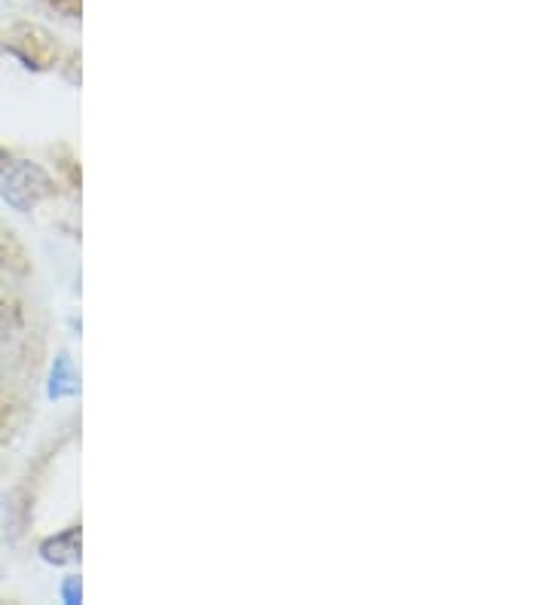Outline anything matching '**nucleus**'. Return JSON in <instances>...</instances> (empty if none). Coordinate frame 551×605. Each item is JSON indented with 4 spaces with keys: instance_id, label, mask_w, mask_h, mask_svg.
<instances>
[{
    "instance_id": "5",
    "label": "nucleus",
    "mask_w": 551,
    "mask_h": 605,
    "mask_svg": "<svg viewBox=\"0 0 551 605\" xmlns=\"http://www.w3.org/2000/svg\"><path fill=\"white\" fill-rule=\"evenodd\" d=\"M7 169V153H3V150H0V171Z\"/></svg>"
},
{
    "instance_id": "3",
    "label": "nucleus",
    "mask_w": 551,
    "mask_h": 605,
    "mask_svg": "<svg viewBox=\"0 0 551 605\" xmlns=\"http://www.w3.org/2000/svg\"><path fill=\"white\" fill-rule=\"evenodd\" d=\"M77 386H73V374L68 367V358H59L56 361V370H52V386H49V395L52 398H65V395H73Z\"/></svg>"
},
{
    "instance_id": "4",
    "label": "nucleus",
    "mask_w": 551,
    "mask_h": 605,
    "mask_svg": "<svg viewBox=\"0 0 551 605\" xmlns=\"http://www.w3.org/2000/svg\"><path fill=\"white\" fill-rule=\"evenodd\" d=\"M65 603H80V584L77 582L65 584Z\"/></svg>"
},
{
    "instance_id": "2",
    "label": "nucleus",
    "mask_w": 551,
    "mask_h": 605,
    "mask_svg": "<svg viewBox=\"0 0 551 605\" xmlns=\"http://www.w3.org/2000/svg\"><path fill=\"white\" fill-rule=\"evenodd\" d=\"M40 554L47 563H56V566H65V563H73L77 554H80V529H68V533L49 538L40 547Z\"/></svg>"
},
{
    "instance_id": "1",
    "label": "nucleus",
    "mask_w": 551,
    "mask_h": 605,
    "mask_svg": "<svg viewBox=\"0 0 551 605\" xmlns=\"http://www.w3.org/2000/svg\"><path fill=\"white\" fill-rule=\"evenodd\" d=\"M3 199L10 202L16 211H31V208L49 194L47 171L35 166V162H19L16 169L7 175V181L0 187Z\"/></svg>"
}]
</instances>
